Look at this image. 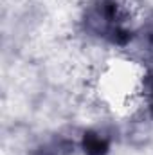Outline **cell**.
Wrapping results in <instances>:
<instances>
[{
  "mask_svg": "<svg viewBox=\"0 0 153 155\" xmlns=\"http://www.w3.org/2000/svg\"><path fill=\"white\" fill-rule=\"evenodd\" d=\"M81 146L85 155H106L110 148V141L97 132H85Z\"/></svg>",
  "mask_w": 153,
  "mask_h": 155,
  "instance_id": "1",
  "label": "cell"
},
{
  "mask_svg": "<svg viewBox=\"0 0 153 155\" xmlns=\"http://www.w3.org/2000/svg\"><path fill=\"white\" fill-rule=\"evenodd\" d=\"M151 110H153V101H151Z\"/></svg>",
  "mask_w": 153,
  "mask_h": 155,
  "instance_id": "2",
  "label": "cell"
}]
</instances>
